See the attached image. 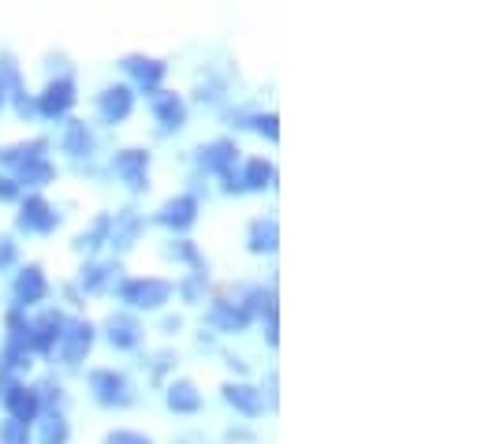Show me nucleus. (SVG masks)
<instances>
[{
	"label": "nucleus",
	"mask_w": 481,
	"mask_h": 444,
	"mask_svg": "<svg viewBox=\"0 0 481 444\" xmlns=\"http://www.w3.org/2000/svg\"><path fill=\"white\" fill-rule=\"evenodd\" d=\"M119 299H124L128 306H135V310H160L169 299H172V284L169 280H128L124 288H119Z\"/></svg>",
	"instance_id": "obj_1"
},
{
	"label": "nucleus",
	"mask_w": 481,
	"mask_h": 444,
	"mask_svg": "<svg viewBox=\"0 0 481 444\" xmlns=\"http://www.w3.org/2000/svg\"><path fill=\"white\" fill-rule=\"evenodd\" d=\"M90 388H94V399L101 403V408H131L135 403L131 381L124 374H116V370H94Z\"/></svg>",
	"instance_id": "obj_2"
},
{
	"label": "nucleus",
	"mask_w": 481,
	"mask_h": 444,
	"mask_svg": "<svg viewBox=\"0 0 481 444\" xmlns=\"http://www.w3.org/2000/svg\"><path fill=\"white\" fill-rule=\"evenodd\" d=\"M0 403L8 408V418H15V422H34V415H37V408H42V399H37V392L34 388H26V385H19V381H5L0 385Z\"/></svg>",
	"instance_id": "obj_3"
},
{
	"label": "nucleus",
	"mask_w": 481,
	"mask_h": 444,
	"mask_svg": "<svg viewBox=\"0 0 481 444\" xmlns=\"http://www.w3.org/2000/svg\"><path fill=\"white\" fill-rule=\"evenodd\" d=\"M94 347V325L90 321H67L64 336H60V358L64 367H78L87 358V351Z\"/></svg>",
	"instance_id": "obj_4"
},
{
	"label": "nucleus",
	"mask_w": 481,
	"mask_h": 444,
	"mask_svg": "<svg viewBox=\"0 0 481 444\" xmlns=\"http://www.w3.org/2000/svg\"><path fill=\"white\" fill-rule=\"evenodd\" d=\"M64 325H67V317L64 314H56V310H49V314H42L37 321H30V333H26V351H53L56 344H60V336H64Z\"/></svg>",
	"instance_id": "obj_5"
},
{
	"label": "nucleus",
	"mask_w": 481,
	"mask_h": 444,
	"mask_svg": "<svg viewBox=\"0 0 481 444\" xmlns=\"http://www.w3.org/2000/svg\"><path fill=\"white\" fill-rule=\"evenodd\" d=\"M15 224L23 228V232H34V235H49L56 224H60V217H56V210L49 206L46 198H26L23 201V210H19V217H15Z\"/></svg>",
	"instance_id": "obj_6"
},
{
	"label": "nucleus",
	"mask_w": 481,
	"mask_h": 444,
	"mask_svg": "<svg viewBox=\"0 0 481 444\" xmlns=\"http://www.w3.org/2000/svg\"><path fill=\"white\" fill-rule=\"evenodd\" d=\"M112 169H116V176L124 180L131 191H146V187H149V180H146L149 153H146V150H124V153H116Z\"/></svg>",
	"instance_id": "obj_7"
},
{
	"label": "nucleus",
	"mask_w": 481,
	"mask_h": 444,
	"mask_svg": "<svg viewBox=\"0 0 481 444\" xmlns=\"http://www.w3.org/2000/svg\"><path fill=\"white\" fill-rule=\"evenodd\" d=\"M194 221H198V198L194 194H179V198L165 201L157 213V224H165L172 232H187Z\"/></svg>",
	"instance_id": "obj_8"
},
{
	"label": "nucleus",
	"mask_w": 481,
	"mask_h": 444,
	"mask_svg": "<svg viewBox=\"0 0 481 444\" xmlns=\"http://www.w3.org/2000/svg\"><path fill=\"white\" fill-rule=\"evenodd\" d=\"M149 105H153V116H157V124L165 128V131H179L187 124V105L169 94V90H153L149 94Z\"/></svg>",
	"instance_id": "obj_9"
},
{
	"label": "nucleus",
	"mask_w": 481,
	"mask_h": 444,
	"mask_svg": "<svg viewBox=\"0 0 481 444\" xmlns=\"http://www.w3.org/2000/svg\"><path fill=\"white\" fill-rule=\"evenodd\" d=\"M71 105H75V83H71V78H56V83L46 87V94L37 98L34 108L42 112V116H49V119H56V116H64Z\"/></svg>",
	"instance_id": "obj_10"
},
{
	"label": "nucleus",
	"mask_w": 481,
	"mask_h": 444,
	"mask_svg": "<svg viewBox=\"0 0 481 444\" xmlns=\"http://www.w3.org/2000/svg\"><path fill=\"white\" fill-rule=\"evenodd\" d=\"M49 295V280L42 273V265H26L19 276H15V303L19 306H34Z\"/></svg>",
	"instance_id": "obj_11"
},
{
	"label": "nucleus",
	"mask_w": 481,
	"mask_h": 444,
	"mask_svg": "<svg viewBox=\"0 0 481 444\" xmlns=\"http://www.w3.org/2000/svg\"><path fill=\"white\" fill-rule=\"evenodd\" d=\"M135 108V94L128 87H108L101 98H97V112L105 124H119V119H128Z\"/></svg>",
	"instance_id": "obj_12"
},
{
	"label": "nucleus",
	"mask_w": 481,
	"mask_h": 444,
	"mask_svg": "<svg viewBox=\"0 0 481 444\" xmlns=\"http://www.w3.org/2000/svg\"><path fill=\"white\" fill-rule=\"evenodd\" d=\"M0 87H8V94L15 98L19 116H30L34 112V101L26 98V87H23V78H19V64H15L12 53H0Z\"/></svg>",
	"instance_id": "obj_13"
},
{
	"label": "nucleus",
	"mask_w": 481,
	"mask_h": 444,
	"mask_svg": "<svg viewBox=\"0 0 481 444\" xmlns=\"http://www.w3.org/2000/svg\"><path fill=\"white\" fill-rule=\"evenodd\" d=\"M235 142L231 139H217V142H210V146H202L198 150V165H202L206 172H217V176H224V172H231V165H235Z\"/></svg>",
	"instance_id": "obj_14"
},
{
	"label": "nucleus",
	"mask_w": 481,
	"mask_h": 444,
	"mask_svg": "<svg viewBox=\"0 0 481 444\" xmlns=\"http://www.w3.org/2000/svg\"><path fill=\"white\" fill-rule=\"evenodd\" d=\"M105 333H108V344L119 347V351H131V347H138V340H142L138 321L128 317V314H112V317L105 321Z\"/></svg>",
	"instance_id": "obj_15"
},
{
	"label": "nucleus",
	"mask_w": 481,
	"mask_h": 444,
	"mask_svg": "<svg viewBox=\"0 0 481 444\" xmlns=\"http://www.w3.org/2000/svg\"><path fill=\"white\" fill-rule=\"evenodd\" d=\"M124 71L135 78L146 94H153L160 87V78H165V64L149 60V57H124Z\"/></svg>",
	"instance_id": "obj_16"
},
{
	"label": "nucleus",
	"mask_w": 481,
	"mask_h": 444,
	"mask_svg": "<svg viewBox=\"0 0 481 444\" xmlns=\"http://www.w3.org/2000/svg\"><path fill=\"white\" fill-rule=\"evenodd\" d=\"M142 217L135 213V210H124V213H116V221H112V235H108V243L116 247V251H131L135 247V239L142 235Z\"/></svg>",
	"instance_id": "obj_17"
},
{
	"label": "nucleus",
	"mask_w": 481,
	"mask_h": 444,
	"mask_svg": "<svg viewBox=\"0 0 481 444\" xmlns=\"http://www.w3.org/2000/svg\"><path fill=\"white\" fill-rule=\"evenodd\" d=\"M224 399L231 403L239 415H247V418H258L261 415V392L254 385H243V381L235 385L231 381V385H224Z\"/></svg>",
	"instance_id": "obj_18"
},
{
	"label": "nucleus",
	"mask_w": 481,
	"mask_h": 444,
	"mask_svg": "<svg viewBox=\"0 0 481 444\" xmlns=\"http://www.w3.org/2000/svg\"><path fill=\"white\" fill-rule=\"evenodd\" d=\"M210 321L220 329V333H243L247 325H251V317H247V310L243 306H235V303H213L210 306Z\"/></svg>",
	"instance_id": "obj_19"
},
{
	"label": "nucleus",
	"mask_w": 481,
	"mask_h": 444,
	"mask_svg": "<svg viewBox=\"0 0 481 444\" xmlns=\"http://www.w3.org/2000/svg\"><path fill=\"white\" fill-rule=\"evenodd\" d=\"M247 247H251L254 254H272V251L280 247V228H276L272 217H261V221L251 224V232H247Z\"/></svg>",
	"instance_id": "obj_20"
},
{
	"label": "nucleus",
	"mask_w": 481,
	"mask_h": 444,
	"mask_svg": "<svg viewBox=\"0 0 481 444\" xmlns=\"http://www.w3.org/2000/svg\"><path fill=\"white\" fill-rule=\"evenodd\" d=\"M169 408L176 415H194L198 408H202V396H198V388L190 381H172L169 385Z\"/></svg>",
	"instance_id": "obj_21"
},
{
	"label": "nucleus",
	"mask_w": 481,
	"mask_h": 444,
	"mask_svg": "<svg viewBox=\"0 0 481 444\" xmlns=\"http://www.w3.org/2000/svg\"><path fill=\"white\" fill-rule=\"evenodd\" d=\"M90 150H94V135L87 131L83 119H71V124L64 128V153H71V157H90Z\"/></svg>",
	"instance_id": "obj_22"
},
{
	"label": "nucleus",
	"mask_w": 481,
	"mask_h": 444,
	"mask_svg": "<svg viewBox=\"0 0 481 444\" xmlns=\"http://www.w3.org/2000/svg\"><path fill=\"white\" fill-rule=\"evenodd\" d=\"M49 142L46 139H34V142H23V146H8V150H0V165H26V160H37V157H46Z\"/></svg>",
	"instance_id": "obj_23"
},
{
	"label": "nucleus",
	"mask_w": 481,
	"mask_h": 444,
	"mask_svg": "<svg viewBox=\"0 0 481 444\" xmlns=\"http://www.w3.org/2000/svg\"><path fill=\"white\" fill-rule=\"evenodd\" d=\"M108 235H112V217H108V213H101V217L90 224V232H83V235L75 239V251L94 254L101 243H108Z\"/></svg>",
	"instance_id": "obj_24"
},
{
	"label": "nucleus",
	"mask_w": 481,
	"mask_h": 444,
	"mask_svg": "<svg viewBox=\"0 0 481 444\" xmlns=\"http://www.w3.org/2000/svg\"><path fill=\"white\" fill-rule=\"evenodd\" d=\"M19 172V180L15 183H30V187H46V183H53V165H49V160L46 157H37V160H26V165H19L15 169Z\"/></svg>",
	"instance_id": "obj_25"
},
{
	"label": "nucleus",
	"mask_w": 481,
	"mask_h": 444,
	"mask_svg": "<svg viewBox=\"0 0 481 444\" xmlns=\"http://www.w3.org/2000/svg\"><path fill=\"white\" fill-rule=\"evenodd\" d=\"M272 180H276V169L269 165V160H251L247 165V172H243V187L247 191H265V187H272Z\"/></svg>",
	"instance_id": "obj_26"
},
{
	"label": "nucleus",
	"mask_w": 481,
	"mask_h": 444,
	"mask_svg": "<svg viewBox=\"0 0 481 444\" xmlns=\"http://www.w3.org/2000/svg\"><path fill=\"white\" fill-rule=\"evenodd\" d=\"M67 437H71V429H67L64 415L49 411L46 422H42V433H37V440H42V444H67Z\"/></svg>",
	"instance_id": "obj_27"
},
{
	"label": "nucleus",
	"mask_w": 481,
	"mask_h": 444,
	"mask_svg": "<svg viewBox=\"0 0 481 444\" xmlns=\"http://www.w3.org/2000/svg\"><path fill=\"white\" fill-rule=\"evenodd\" d=\"M280 119L272 116V112H258V116H243V124H239V128H251V131H258V135H265L269 142H276L280 139Z\"/></svg>",
	"instance_id": "obj_28"
},
{
	"label": "nucleus",
	"mask_w": 481,
	"mask_h": 444,
	"mask_svg": "<svg viewBox=\"0 0 481 444\" xmlns=\"http://www.w3.org/2000/svg\"><path fill=\"white\" fill-rule=\"evenodd\" d=\"M165 258L190 262V265H194V273H206V262H202V254H198V251H194V243H187V239H179V243H169V247H165Z\"/></svg>",
	"instance_id": "obj_29"
},
{
	"label": "nucleus",
	"mask_w": 481,
	"mask_h": 444,
	"mask_svg": "<svg viewBox=\"0 0 481 444\" xmlns=\"http://www.w3.org/2000/svg\"><path fill=\"white\" fill-rule=\"evenodd\" d=\"M108 273H119V269H116V265H101V262L87 265V269H83V288H87V292H101V288L108 284Z\"/></svg>",
	"instance_id": "obj_30"
},
{
	"label": "nucleus",
	"mask_w": 481,
	"mask_h": 444,
	"mask_svg": "<svg viewBox=\"0 0 481 444\" xmlns=\"http://www.w3.org/2000/svg\"><path fill=\"white\" fill-rule=\"evenodd\" d=\"M0 444H30V429L23 422H15V418L0 422Z\"/></svg>",
	"instance_id": "obj_31"
},
{
	"label": "nucleus",
	"mask_w": 481,
	"mask_h": 444,
	"mask_svg": "<svg viewBox=\"0 0 481 444\" xmlns=\"http://www.w3.org/2000/svg\"><path fill=\"white\" fill-rule=\"evenodd\" d=\"M15 258H19V247L12 243L8 235H0V273L12 269V265H15Z\"/></svg>",
	"instance_id": "obj_32"
},
{
	"label": "nucleus",
	"mask_w": 481,
	"mask_h": 444,
	"mask_svg": "<svg viewBox=\"0 0 481 444\" xmlns=\"http://www.w3.org/2000/svg\"><path fill=\"white\" fill-rule=\"evenodd\" d=\"M202 288H206V273H190V280L183 284V299L198 303V299H202Z\"/></svg>",
	"instance_id": "obj_33"
},
{
	"label": "nucleus",
	"mask_w": 481,
	"mask_h": 444,
	"mask_svg": "<svg viewBox=\"0 0 481 444\" xmlns=\"http://www.w3.org/2000/svg\"><path fill=\"white\" fill-rule=\"evenodd\" d=\"M105 444H153V440H149V437H142V433L116 429V433H108V437H105Z\"/></svg>",
	"instance_id": "obj_34"
},
{
	"label": "nucleus",
	"mask_w": 481,
	"mask_h": 444,
	"mask_svg": "<svg viewBox=\"0 0 481 444\" xmlns=\"http://www.w3.org/2000/svg\"><path fill=\"white\" fill-rule=\"evenodd\" d=\"M19 198V183L12 176H0V201H15Z\"/></svg>",
	"instance_id": "obj_35"
},
{
	"label": "nucleus",
	"mask_w": 481,
	"mask_h": 444,
	"mask_svg": "<svg viewBox=\"0 0 481 444\" xmlns=\"http://www.w3.org/2000/svg\"><path fill=\"white\" fill-rule=\"evenodd\" d=\"M220 180H224V191H228V194H243V191H247V187H243V176H235V172H224Z\"/></svg>",
	"instance_id": "obj_36"
},
{
	"label": "nucleus",
	"mask_w": 481,
	"mask_h": 444,
	"mask_svg": "<svg viewBox=\"0 0 481 444\" xmlns=\"http://www.w3.org/2000/svg\"><path fill=\"white\" fill-rule=\"evenodd\" d=\"M179 444H202V440H198V437H183Z\"/></svg>",
	"instance_id": "obj_37"
},
{
	"label": "nucleus",
	"mask_w": 481,
	"mask_h": 444,
	"mask_svg": "<svg viewBox=\"0 0 481 444\" xmlns=\"http://www.w3.org/2000/svg\"><path fill=\"white\" fill-rule=\"evenodd\" d=\"M0 105H5V87H0Z\"/></svg>",
	"instance_id": "obj_38"
}]
</instances>
